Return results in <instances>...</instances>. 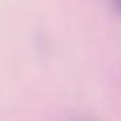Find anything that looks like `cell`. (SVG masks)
I'll use <instances>...</instances> for the list:
<instances>
[{"label": "cell", "mask_w": 121, "mask_h": 121, "mask_svg": "<svg viewBox=\"0 0 121 121\" xmlns=\"http://www.w3.org/2000/svg\"><path fill=\"white\" fill-rule=\"evenodd\" d=\"M116 2V6H117V9L121 12V0H115Z\"/></svg>", "instance_id": "obj_1"}]
</instances>
